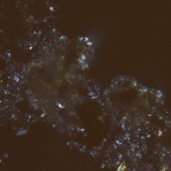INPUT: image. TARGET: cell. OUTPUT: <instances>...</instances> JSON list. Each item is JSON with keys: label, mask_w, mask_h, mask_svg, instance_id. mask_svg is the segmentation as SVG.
Returning <instances> with one entry per match:
<instances>
[{"label": "cell", "mask_w": 171, "mask_h": 171, "mask_svg": "<svg viewBox=\"0 0 171 171\" xmlns=\"http://www.w3.org/2000/svg\"><path fill=\"white\" fill-rule=\"evenodd\" d=\"M163 131L160 130H158V132H157V136L160 138V137H161L162 136H163Z\"/></svg>", "instance_id": "2"}, {"label": "cell", "mask_w": 171, "mask_h": 171, "mask_svg": "<svg viewBox=\"0 0 171 171\" xmlns=\"http://www.w3.org/2000/svg\"><path fill=\"white\" fill-rule=\"evenodd\" d=\"M117 170H121V171H124V170H127V167H126V164L125 162H122L120 164H118V166Z\"/></svg>", "instance_id": "1"}, {"label": "cell", "mask_w": 171, "mask_h": 171, "mask_svg": "<svg viewBox=\"0 0 171 171\" xmlns=\"http://www.w3.org/2000/svg\"><path fill=\"white\" fill-rule=\"evenodd\" d=\"M50 10H51V11L53 10V8H50Z\"/></svg>", "instance_id": "3"}]
</instances>
